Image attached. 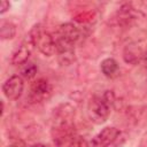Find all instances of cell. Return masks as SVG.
Returning a JSON list of instances; mask_svg holds the SVG:
<instances>
[{
  "mask_svg": "<svg viewBox=\"0 0 147 147\" xmlns=\"http://www.w3.org/2000/svg\"><path fill=\"white\" fill-rule=\"evenodd\" d=\"M51 133L59 147L68 145L75 136V108L70 103H61L54 109Z\"/></svg>",
  "mask_w": 147,
  "mask_h": 147,
  "instance_id": "6da1fadb",
  "label": "cell"
},
{
  "mask_svg": "<svg viewBox=\"0 0 147 147\" xmlns=\"http://www.w3.org/2000/svg\"><path fill=\"white\" fill-rule=\"evenodd\" d=\"M80 37L79 29L72 23L61 24L55 31V45L62 64H70L75 59V45Z\"/></svg>",
  "mask_w": 147,
  "mask_h": 147,
  "instance_id": "7a4b0ae2",
  "label": "cell"
},
{
  "mask_svg": "<svg viewBox=\"0 0 147 147\" xmlns=\"http://www.w3.org/2000/svg\"><path fill=\"white\" fill-rule=\"evenodd\" d=\"M115 102V95L113 91H105L100 95H94L91 98L87 105V114L92 122L95 124L105 123L111 111Z\"/></svg>",
  "mask_w": 147,
  "mask_h": 147,
  "instance_id": "3957f363",
  "label": "cell"
},
{
  "mask_svg": "<svg viewBox=\"0 0 147 147\" xmlns=\"http://www.w3.org/2000/svg\"><path fill=\"white\" fill-rule=\"evenodd\" d=\"M29 39L32 45L45 56H52L56 52V45L54 37L40 24H36L30 33Z\"/></svg>",
  "mask_w": 147,
  "mask_h": 147,
  "instance_id": "277c9868",
  "label": "cell"
},
{
  "mask_svg": "<svg viewBox=\"0 0 147 147\" xmlns=\"http://www.w3.org/2000/svg\"><path fill=\"white\" fill-rule=\"evenodd\" d=\"M126 141V134L114 126L102 129L92 140V147H122Z\"/></svg>",
  "mask_w": 147,
  "mask_h": 147,
  "instance_id": "5b68a950",
  "label": "cell"
},
{
  "mask_svg": "<svg viewBox=\"0 0 147 147\" xmlns=\"http://www.w3.org/2000/svg\"><path fill=\"white\" fill-rule=\"evenodd\" d=\"M52 91H53V88H52V85L49 84V82L44 78H40V79H37L32 84L29 98L32 102L39 103V102L47 100L52 95Z\"/></svg>",
  "mask_w": 147,
  "mask_h": 147,
  "instance_id": "8992f818",
  "label": "cell"
},
{
  "mask_svg": "<svg viewBox=\"0 0 147 147\" xmlns=\"http://www.w3.org/2000/svg\"><path fill=\"white\" fill-rule=\"evenodd\" d=\"M23 88H24V82L23 78L18 75H14L9 77L2 85V92L5 96L11 101L20 99V96L23 93Z\"/></svg>",
  "mask_w": 147,
  "mask_h": 147,
  "instance_id": "52a82bcc",
  "label": "cell"
},
{
  "mask_svg": "<svg viewBox=\"0 0 147 147\" xmlns=\"http://www.w3.org/2000/svg\"><path fill=\"white\" fill-rule=\"evenodd\" d=\"M32 42L31 40L28 39L25 41H23L11 54V59H10V62L11 64L14 65H23L25 64L26 62H29V57H30V54H31V47H32Z\"/></svg>",
  "mask_w": 147,
  "mask_h": 147,
  "instance_id": "ba28073f",
  "label": "cell"
},
{
  "mask_svg": "<svg viewBox=\"0 0 147 147\" xmlns=\"http://www.w3.org/2000/svg\"><path fill=\"white\" fill-rule=\"evenodd\" d=\"M136 17H137V13H136L134 8L130 3H125L118 9L115 18H116V22L118 25L130 26L134 22Z\"/></svg>",
  "mask_w": 147,
  "mask_h": 147,
  "instance_id": "9c48e42d",
  "label": "cell"
},
{
  "mask_svg": "<svg viewBox=\"0 0 147 147\" xmlns=\"http://www.w3.org/2000/svg\"><path fill=\"white\" fill-rule=\"evenodd\" d=\"M127 122L132 125H141L147 121V107L146 106H134L130 107L126 111Z\"/></svg>",
  "mask_w": 147,
  "mask_h": 147,
  "instance_id": "30bf717a",
  "label": "cell"
},
{
  "mask_svg": "<svg viewBox=\"0 0 147 147\" xmlns=\"http://www.w3.org/2000/svg\"><path fill=\"white\" fill-rule=\"evenodd\" d=\"M123 59L126 63L136 64L141 59H144V51H141L140 47H138L137 45H127L124 48Z\"/></svg>",
  "mask_w": 147,
  "mask_h": 147,
  "instance_id": "8fae6325",
  "label": "cell"
},
{
  "mask_svg": "<svg viewBox=\"0 0 147 147\" xmlns=\"http://www.w3.org/2000/svg\"><path fill=\"white\" fill-rule=\"evenodd\" d=\"M100 69L101 72L108 78H115L119 75V65L117 61L113 57L105 59L100 64Z\"/></svg>",
  "mask_w": 147,
  "mask_h": 147,
  "instance_id": "7c38bea8",
  "label": "cell"
},
{
  "mask_svg": "<svg viewBox=\"0 0 147 147\" xmlns=\"http://www.w3.org/2000/svg\"><path fill=\"white\" fill-rule=\"evenodd\" d=\"M16 34V26L9 21H1L0 23V38L2 40L13 39Z\"/></svg>",
  "mask_w": 147,
  "mask_h": 147,
  "instance_id": "4fadbf2b",
  "label": "cell"
},
{
  "mask_svg": "<svg viewBox=\"0 0 147 147\" xmlns=\"http://www.w3.org/2000/svg\"><path fill=\"white\" fill-rule=\"evenodd\" d=\"M37 71H38V67L33 62H26L21 68V75H22V77H24L26 79L33 78L36 76Z\"/></svg>",
  "mask_w": 147,
  "mask_h": 147,
  "instance_id": "5bb4252c",
  "label": "cell"
},
{
  "mask_svg": "<svg viewBox=\"0 0 147 147\" xmlns=\"http://www.w3.org/2000/svg\"><path fill=\"white\" fill-rule=\"evenodd\" d=\"M67 147H90L87 140L82 136H74L72 139L68 142Z\"/></svg>",
  "mask_w": 147,
  "mask_h": 147,
  "instance_id": "9a60e30c",
  "label": "cell"
},
{
  "mask_svg": "<svg viewBox=\"0 0 147 147\" xmlns=\"http://www.w3.org/2000/svg\"><path fill=\"white\" fill-rule=\"evenodd\" d=\"M9 8H10V3H9L8 1L2 0V1L0 2V14H5Z\"/></svg>",
  "mask_w": 147,
  "mask_h": 147,
  "instance_id": "2e32d148",
  "label": "cell"
},
{
  "mask_svg": "<svg viewBox=\"0 0 147 147\" xmlns=\"http://www.w3.org/2000/svg\"><path fill=\"white\" fill-rule=\"evenodd\" d=\"M144 60H145V64H146V70H147V49L144 52Z\"/></svg>",
  "mask_w": 147,
  "mask_h": 147,
  "instance_id": "e0dca14e",
  "label": "cell"
},
{
  "mask_svg": "<svg viewBox=\"0 0 147 147\" xmlns=\"http://www.w3.org/2000/svg\"><path fill=\"white\" fill-rule=\"evenodd\" d=\"M31 147H46V146L42 145V144H36V145H32Z\"/></svg>",
  "mask_w": 147,
  "mask_h": 147,
  "instance_id": "ac0fdd59",
  "label": "cell"
}]
</instances>
